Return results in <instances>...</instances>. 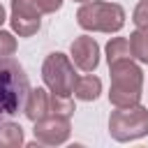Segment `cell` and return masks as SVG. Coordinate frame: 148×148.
<instances>
[{
	"instance_id": "16",
	"label": "cell",
	"mask_w": 148,
	"mask_h": 148,
	"mask_svg": "<svg viewBox=\"0 0 148 148\" xmlns=\"http://www.w3.org/2000/svg\"><path fill=\"white\" fill-rule=\"evenodd\" d=\"M16 51V37L7 30H0V56H12Z\"/></svg>"
},
{
	"instance_id": "4",
	"label": "cell",
	"mask_w": 148,
	"mask_h": 148,
	"mask_svg": "<svg viewBox=\"0 0 148 148\" xmlns=\"http://www.w3.org/2000/svg\"><path fill=\"white\" fill-rule=\"evenodd\" d=\"M109 134L116 141H134L148 134V109L141 104L116 106L109 118Z\"/></svg>"
},
{
	"instance_id": "10",
	"label": "cell",
	"mask_w": 148,
	"mask_h": 148,
	"mask_svg": "<svg viewBox=\"0 0 148 148\" xmlns=\"http://www.w3.org/2000/svg\"><path fill=\"white\" fill-rule=\"evenodd\" d=\"M102 92V81L92 74H86V76H79L76 83H74V97L81 99V102H92L97 99Z\"/></svg>"
},
{
	"instance_id": "1",
	"label": "cell",
	"mask_w": 148,
	"mask_h": 148,
	"mask_svg": "<svg viewBox=\"0 0 148 148\" xmlns=\"http://www.w3.org/2000/svg\"><path fill=\"white\" fill-rule=\"evenodd\" d=\"M30 81L25 69L12 56H0V123L12 120L25 106Z\"/></svg>"
},
{
	"instance_id": "11",
	"label": "cell",
	"mask_w": 148,
	"mask_h": 148,
	"mask_svg": "<svg viewBox=\"0 0 148 148\" xmlns=\"http://www.w3.org/2000/svg\"><path fill=\"white\" fill-rule=\"evenodd\" d=\"M23 143V127L18 123H0V148H18Z\"/></svg>"
},
{
	"instance_id": "13",
	"label": "cell",
	"mask_w": 148,
	"mask_h": 148,
	"mask_svg": "<svg viewBox=\"0 0 148 148\" xmlns=\"http://www.w3.org/2000/svg\"><path fill=\"white\" fill-rule=\"evenodd\" d=\"M123 58H132L130 39H125V37H113V39L106 44V60H109V65H111V62L123 60Z\"/></svg>"
},
{
	"instance_id": "6",
	"label": "cell",
	"mask_w": 148,
	"mask_h": 148,
	"mask_svg": "<svg viewBox=\"0 0 148 148\" xmlns=\"http://www.w3.org/2000/svg\"><path fill=\"white\" fill-rule=\"evenodd\" d=\"M9 23L18 37H32L42 25V9L37 0H12Z\"/></svg>"
},
{
	"instance_id": "12",
	"label": "cell",
	"mask_w": 148,
	"mask_h": 148,
	"mask_svg": "<svg viewBox=\"0 0 148 148\" xmlns=\"http://www.w3.org/2000/svg\"><path fill=\"white\" fill-rule=\"evenodd\" d=\"M130 46H132V56L139 62H148V28H136L130 35Z\"/></svg>"
},
{
	"instance_id": "14",
	"label": "cell",
	"mask_w": 148,
	"mask_h": 148,
	"mask_svg": "<svg viewBox=\"0 0 148 148\" xmlns=\"http://www.w3.org/2000/svg\"><path fill=\"white\" fill-rule=\"evenodd\" d=\"M74 113V102L69 95H56L51 92V116H72Z\"/></svg>"
},
{
	"instance_id": "8",
	"label": "cell",
	"mask_w": 148,
	"mask_h": 148,
	"mask_svg": "<svg viewBox=\"0 0 148 148\" xmlns=\"http://www.w3.org/2000/svg\"><path fill=\"white\" fill-rule=\"evenodd\" d=\"M69 51H72V60L79 69H83V72L97 69V65H99V44L92 37H88V35L76 37L72 42Z\"/></svg>"
},
{
	"instance_id": "15",
	"label": "cell",
	"mask_w": 148,
	"mask_h": 148,
	"mask_svg": "<svg viewBox=\"0 0 148 148\" xmlns=\"http://www.w3.org/2000/svg\"><path fill=\"white\" fill-rule=\"evenodd\" d=\"M132 21L136 28H148V0H139V5L134 7Z\"/></svg>"
},
{
	"instance_id": "17",
	"label": "cell",
	"mask_w": 148,
	"mask_h": 148,
	"mask_svg": "<svg viewBox=\"0 0 148 148\" xmlns=\"http://www.w3.org/2000/svg\"><path fill=\"white\" fill-rule=\"evenodd\" d=\"M37 2H39L42 14H53V12H58L62 7V0H37Z\"/></svg>"
},
{
	"instance_id": "2",
	"label": "cell",
	"mask_w": 148,
	"mask_h": 148,
	"mask_svg": "<svg viewBox=\"0 0 148 148\" xmlns=\"http://www.w3.org/2000/svg\"><path fill=\"white\" fill-rule=\"evenodd\" d=\"M111 69V90H109V102L113 106H132L139 104L141 99V88H143V72L132 58H123L109 65Z\"/></svg>"
},
{
	"instance_id": "19",
	"label": "cell",
	"mask_w": 148,
	"mask_h": 148,
	"mask_svg": "<svg viewBox=\"0 0 148 148\" xmlns=\"http://www.w3.org/2000/svg\"><path fill=\"white\" fill-rule=\"evenodd\" d=\"M76 2H88V0H76Z\"/></svg>"
},
{
	"instance_id": "7",
	"label": "cell",
	"mask_w": 148,
	"mask_h": 148,
	"mask_svg": "<svg viewBox=\"0 0 148 148\" xmlns=\"http://www.w3.org/2000/svg\"><path fill=\"white\" fill-rule=\"evenodd\" d=\"M35 143L30 146H37V143H44V146H60L69 139V132H72V125H69V118L67 116H46L42 120L35 123Z\"/></svg>"
},
{
	"instance_id": "3",
	"label": "cell",
	"mask_w": 148,
	"mask_h": 148,
	"mask_svg": "<svg viewBox=\"0 0 148 148\" xmlns=\"http://www.w3.org/2000/svg\"><path fill=\"white\" fill-rule=\"evenodd\" d=\"M76 23L92 32H118L125 25V9L116 2L88 0L76 12Z\"/></svg>"
},
{
	"instance_id": "18",
	"label": "cell",
	"mask_w": 148,
	"mask_h": 148,
	"mask_svg": "<svg viewBox=\"0 0 148 148\" xmlns=\"http://www.w3.org/2000/svg\"><path fill=\"white\" fill-rule=\"evenodd\" d=\"M5 18H7V16H5V7H2V5H0V25H2V23H5Z\"/></svg>"
},
{
	"instance_id": "9",
	"label": "cell",
	"mask_w": 148,
	"mask_h": 148,
	"mask_svg": "<svg viewBox=\"0 0 148 148\" xmlns=\"http://www.w3.org/2000/svg\"><path fill=\"white\" fill-rule=\"evenodd\" d=\"M23 113L32 123L51 116V92H46L44 88H30V95H28L25 106H23Z\"/></svg>"
},
{
	"instance_id": "5",
	"label": "cell",
	"mask_w": 148,
	"mask_h": 148,
	"mask_svg": "<svg viewBox=\"0 0 148 148\" xmlns=\"http://www.w3.org/2000/svg\"><path fill=\"white\" fill-rule=\"evenodd\" d=\"M42 79L46 83V88L56 95H72L74 92V83H76V72H74V65L72 60L56 51V53H49L44 65H42Z\"/></svg>"
}]
</instances>
